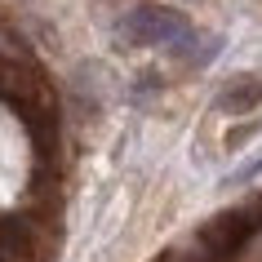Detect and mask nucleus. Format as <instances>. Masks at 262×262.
<instances>
[{
    "instance_id": "obj_1",
    "label": "nucleus",
    "mask_w": 262,
    "mask_h": 262,
    "mask_svg": "<svg viewBox=\"0 0 262 262\" xmlns=\"http://www.w3.org/2000/svg\"><path fill=\"white\" fill-rule=\"evenodd\" d=\"M191 31L195 27L187 23L182 9L156 5V0H142V5H134V9L120 18V36L129 45H142V49H173V45L187 40Z\"/></svg>"
},
{
    "instance_id": "obj_2",
    "label": "nucleus",
    "mask_w": 262,
    "mask_h": 262,
    "mask_svg": "<svg viewBox=\"0 0 262 262\" xmlns=\"http://www.w3.org/2000/svg\"><path fill=\"white\" fill-rule=\"evenodd\" d=\"M258 107H262V76H253V71L235 76L218 89V111H227V116H249Z\"/></svg>"
}]
</instances>
